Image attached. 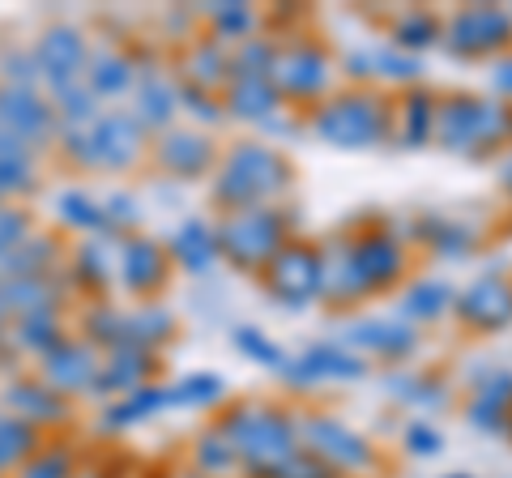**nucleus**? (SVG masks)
I'll return each mask as SVG.
<instances>
[{"label": "nucleus", "instance_id": "10", "mask_svg": "<svg viewBox=\"0 0 512 478\" xmlns=\"http://www.w3.org/2000/svg\"><path fill=\"white\" fill-rule=\"evenodd\" d=\"M440 47L453 60H495L512 52V13L504 5H461L444 18Z\"/></svg>", "mask_w": 512, "mask_h": 478}, {"label": "nucleus", "instance_id": "2", "mask_svg": "<svg viewBox=\"0 0 512 478\" xmlns=\"http://www.w3.org/2000/svg\"><path fill=\"white\" fill-rule=\"evenodd\" d=\"M295 188V158L278 141L239 137L222 150L214 167V205L222 214L252 210V205H282Z\"/></svg>", "mask_w": 512, "mask_h": 478}, {"label": "nucleus", "instance_id": "20", "mask_svg": "<svg viewBox=\"0 0 512 478\" xmlns=\"http://www.w3.org/2000/svg\"><path fill=\"white\" fill-rule=\"evenodd\" d=\"M90 146H94V163L103 167H128L137 163L141 150H146V129L137 124V116H124V111H111L90 129Z\"/></svg>", "mask_w": 512, "mask_h": 478}, {"label": "nucleus", "instance_id": "28", "mask_svg": "<svg viewBox=\"0 0 512 478\" xmlns=\"http://www.w3.org/2000/svg\"><path fill=\"white\" fill-rule=\"evenodd\" d=\"M175 107H180V86L163 73H146L137 86V124L141 129H167Z\"/></svg>", "mask_w": 512, "mask_h": 478}, {"label": "nucleus", "instance_id": "40", "mask_svg": "<svg viewBox=\"0 0 512 478\" xmlns=\"http://www.w3.org/2000/svg\"><path fill=\"white\" fill-rule=\"evenodd\" d=\"M470 397H487V402L512 406V368H487L483 376H474Z\"/></svg>", "mask_w": 512, "mask_h": 478}, {"label": "nucleus", "instance_id": "43", "mask_svg": "<svg viewBox=\"0 0 512 478\" xmlns=\"http://www.w3.org/2000/svg\"><path fill=\"white\" fill-rule=\"evenodd\" d=\"M30 449V427L18 419H0V461H13Z\"/></svg>", "mask_w": 512, "mask_h": 478}, {"label": "nucleus", "instance_id": "12", "mask_svg": "<svg viewBox=\"0 0 512 478\" xmlns=\"http://www.w3.org/2000/svg\"><path fill=\"white\" fill-rule=\"evenodd\" d=\"M453 321L470 338H495L512 329V274L508 269H487V274L457 286Z\"/></svg>", "mask_w": 512, "mask_h": 478}, {"label": "nucleus", "instance_id": "33", "mask_svg": "<svg viewBox=\"0 0 512 478\" xmlns=\"http://www.w3.org/2000/svg\"><path fill=\"white\" fill-rule=\"evenodd\" d=\"M231 342H235V350H239L244 359H252L256 368H269V372H282L286 359H291V350L278 346L261 325H239V329L231 333Z\"/></svg>", "mask_w": 512, "mask_h": 478}, {"label": "nucleus", "instance_id": "23", "mask_svg": "<svg viewBox=\"0 0 512 478\" xmlns=\"http://www.w3.org/2000/svg\"><path fill=\"white\" fill-rule=\"evenodd\" d=\"M440 30H444V18L436 9L427 5H410V9H397L389 18V47H397V52L406 56H423L431 52V47H440Z\"/></svg>", "mask_w": 512, "mask_h": 478}, {"label": "nucleus", "instance_id": "7", "mask_svg": "<svg viewBox=\"0 0 512 478\" xmlns=\"http://www.w3.org/2000/svg\"><path fill=\"white\" fill-rule=\"evenodd\" d=\"M269 77H274L286 107L308 116L312 107H320L338 90V52H333L325 39L291 35L286 43H278V60H274V73Z\"/></svg>", "mask_w": 512, "mask_h": 478}, {"label": "nucleus", "instance_id": "9", "mask_svg": "<svg viewBox=\"0 0 512 478\" xmlns=\"http://www.w3.org/2000/svg\"><path fill=\"white\" fill-rule=\"evenodd\" d=\"M261 286L278 308H286L291 316H303L325 295V248H320L316 239L295 235L291 244L261 269Z\"/></svg>", "mask_w": 512, "mask_h": 478}, {"label": "nucleus", "instance_id": "6", "mask_svg": "<svg viewBox=\"0 0 512 478\" xmlns=\"http://www.w3.org/2000/svg\"><path fill=\"white\" fill-rule=\"evenodd\" d=\"M214 235H218V257L231 269L261 274L299 231H295V214L286 205H252V210L222 214Z\"/></svg>", "mask_w": 512, "mask_h": 478}, {"label": "nucleus", "instance_id": "26", "mask_svg": "<svg viewBox=\"0 0 512 478\" xmlns=\"http://www.w3.org/2000/svg\"><path fill=\"white\" fill-rule=\"evenodd\" d=\"M171 257L180 261L188 274H210V269L222 261L218 257V235L205 218H188L171 239Z\"/></svg>", "mask_w": 512, "mask_h": 478}, {"label": "nucleus", "instance_id": "11", "mask_svg": "<svg viewBox=\"0 0 512 478\" xmlns=\"http://www.w3.org/2000/svg\"><path fill=\"white\" fill-rule=\"evenodd\" d=\"M338 342L350 346L355 355H363L367 363H406L423 350V333L397 321L393 312H355L342 321Z\"/></svg>", "mask_w": 512, "mask_h": 478}, {"label": "nucleus", "instance_id": "41", "mask_svg": "<svg viewBox=\"0 0 512 478\" xmlns=\"http://www.w3.org/2000/svg\"><path fill=\"white\" fill-rule=\"evenodd\" d=\"M180 107L192 111V116L205 120V124H222V120H227V111H222V94H205V90L184 86V82H180Z\"/></svg>", "mask_w": 512, "mask_h": 478}, {"label": "nucleus", "instance_id": "30", "mask_svg": "<svg viewBox=\"0 0 512 478\" xmlns=\"http://www.w3.org/2000/svg\"><path fill=\"white\" fill-rule=\"evenodd\" d=\"M0 116H5L9 124V137H35V133H47L52 129V111H47L39 99H30V94L22 90H9L5 99H0Z\"/></svg>", "mask_w": 512, "mask_h": 478}, {"label": "nucleus", "instance_id": "38", "mask_svg": "<svg viewBox=\"0 0 512 478\" xmlns=\"http://www.w3.org/2000/svg\"><path fill=\"white\" fill-rule=\"evenodd\" d=\"M402 449L414 461H436L444 453V432L431 419H410L402 427Z\"/></svg>", "mask_w": 512, "mask_h": 478}, {"label": "nucleus", "instance_id": "22", "mask_svg": "<svg viewBox=\"0 0 512 478\" xmlns=\"http://www.w3.org/2000/svg\"><path fill=\"white\" fill-rule=\"evenodd\" d=\"M39 65H43L47 77H52V86L60 94L73 90V86H82V73H86V39H77V30H52V35L43 39Z\"/></svg>", "mask_w": 512, "mask_h": 478}, {"label": "nucleus", "instance_id": "45", "mask_svg": "<svg viewBox=\"0 0 512 478\" xmlns=\"http://www.w3.org/2000/svg\"><path fill=\"white\" fill-rule=\"evenodd\" d=\"M495 184H500V193L512 201V146L495 158Z\"/></svg>", "mask_w": 512, "mask_h": 478}, {"label": "nucleus", "instance_id": "29", "mask_svg": "<svg viewBox=\"0 0 512 478\" xmlns=\"http://www.w3.org/2000/svg\"><path fill=\"white\" fill-rule=\"evenodd\" d=\"M175 333H180V321L167 308H137L124 316V346H141L150 355L158 346H167Z\"/></svg>", "mask_w": 512, "mask_h": 478}, {"label": "nucleus", "instance_id": "25", "mask_svg": "<svg viewBox=\"0 0 512 478\" xmlns=\"http://www.w3.org/2000/svg\"><path fill=\"white\" fill-rule=\"evenodd\" d=\"M150 376H154V355L150 350H141V346H111V359L99 368V389L103 393H137V389H146L150 385Z\"/></svg>", "mask_w": 512, "mask_h": 478}, {"label": "nucleus", "instance_id": "18", "mask_svg": "<svg viewBox=\"0 0 512 478\" xmlns=\"http://www.w3.org/2000/svg\"><path fill=\"white\" fill-rule=\"evenodd\" d=\"M380 389L393 406L414 410V419H431V414L453 406V397H457L440 372H406V368H393L380 380Z\"/></svg>", "mask_w": 512, "mask_h": 478}, {"label": "nucleus", "instance_id": "27", "mask_svg": "<svg viewBox=\"0 0 512 478\" xmlns=\"http://www.w3.org/2000/svg\"><path fill=\"white\" fill-rule=\"evenodd\" d=\"M47 376H52L56 389H90L99 385V359H94L90 346H52L47 355Z\"/></svg>", "mask_w": 512, "mask_h": 478}, {"label": "nucleus", "instance_id": "1", "mask_svg": "<svg viewBox=\"0 0 512 478\" xmlns=\"http://www.w3.org/2000/svg\"><path fill=\"white\" fill-rule=\"evenodd\" d=\"M320 248H325V295H320V304L333 312H355L380 295H397V286L414 269L410 244L393 227H359L350 235H333Z\"/></svg>", "mask_w": 512, "mask_h": 478}, {"label": "nucleus", "instance_id": "35", "mask_svg": "<svg viewBox=\"0 0 512 478\" xmlns=\"http://www.w3.org/2000/svg\"><path fill=\"white\" fill-rule=\"evenodd\" d=\"M372 73H376V82H393V86H419L423 82V56H406V52H397V47L389 43H380L372 47Z\"/></svg>", "mask_w": 512, "mask_h": 478}, {"label": "nucleus", "instance_id": "14", "mask_svg": "<svg viewBox=\"0 0 512 478\" xmlns=\"http://www.w3.org/2000/svg\"><path fill=\"white\" fill-rule=\"evenodd\" d=\"M406 244H419L427 248V257H436L444 265H461L478 257V248H483V235L470 218L461 214H448V210H419L410 218V239Z\"/></svg>", "mask_w": 512, "mask_h": 478}, {"label": "nucleus", "instance_id": "5", "mask_svg": "<svg viewBox=\"0 0 512 478\" xmlns=\"http://www.w3.org/2000/svg\"><path fill=\"white\" fill-rule=\"evenodd\" d=\"M222 432L235 444L239 470L248 478H269L282 461H291L299 444V410H286L274 402H235L222 414Z\"/></svg>", "mask_w": 512, "mask_h": 478}, {"label": "nucleus", "instance_id": "32", "mask_svg": "<svg viewBox=\"0 0 512 478\" xmlns=\"http://www.w3.org/2000/svg\"><path fill=\"white\" fill-rule=\"evenodd\" d=\"M192 461L201 466L205 478H222V474H235L239 470V453H235V444L227 440V432L214 423L210 432H201L197 436V449H192Z\"/></svg>", "mask_w": 512, "mask_h": 478}, {"label": "nucleus", "instance_id": "17", "mask_svg": "<svg viewBox=\"0 0 512 478\" xmlns=\"http://www.w3.org/2000/svg\"><path fill=\"white\" fill-rule=\"evenodd\" d=\"M436 103L440 90L431 86H406L393 94V141L402 150H427L436 141Z\"/></svg>", "mask_w": 512, "mask_h": 478}, {"label": "nucleus", "instance_id": "3", "mask_svg": "<svg viewBox=\"0 0 512 478\" xmlns=\"http://www.w3.org/2000/svg\"><path fill=\"white\" fill-rule=\"evenodd\" d=\"M303 120L320 146L367 154L393 141V94L384 86H342Z\"/></svg>", "mask_w": 512, "mask_h": 478}, {"label": "nucleus", "instance_id": "21", "mask_svg": "<svg viewBox=\"0 0 512 478\" xmlns=\"http://www.w3.org/2000/svg\"><path fill=\"white\" fill-rule=\"evenodd\" d=\"M116 269H120V278H124V286L133 295H150V291H158V286L167 282L171 257L154 244V239H141L137 235V239H124V244H120Z\"/></svg>", "mask_w": 512, "mask_h": 478}, {"label": "nucleus", "instance_id": "42", "mask_svg": "<svg viewBox=\"0 0 512 478\" xmlns=\"http://www.w3.org/2000/svg\"><path fill=\"white\" fill-rule=\"evenodd\" d=\"M269 478H338V474H333L320 457H312L308 449H299L291 461H282V466L269 474Z\"/></svg>", "mask_w": 512, "mask_h": 478}, {"label": "nucleus", "instance_id": "19", "mask_svg": "<svg viewBox=\"0 0 512 478\" xmlns=\"http://www.w3.org/2000/svg\"><path fill=\"white\" fill-rule=\"evenodd\" d=\"M222 111H227L231 120L265 129V124H274L282 111H291V107H286V99L278 94L274 77H231V86L222 90Z\"/></svg>", "mask_w": 512, "mask_h": 478}, {"label": "nucleus", "instance_id": "4", "mask_svg": "<svg viewBox=\"0 0 512 478\" xmlns=\"http://www.w3.org/2000/svg\"><path fill=\"white\" fill-rule=\"evenodd\" d=\"M436 146L444 154L495 163L512 146V107L495 94L448 90L436 103Z\"/></svg>", "mask_w": 512, "mask_h": 478}, {"label": "nucleus", "instance_id": "31", "mask_svg": "<svg viewBox=\"0 0 512 478\" xmlns=\"http://www.w3.org/2000/svg\"><path fill=\"white\" fill-rule=\"evenodd\" d=\"M227 397V380L218 372H192L180 376L175 385H167V406H192V410H210Z\"/></svg>", "mask_w": 512, "mask_h": 478}, {"label": "nucleus", "instance_id": "15", "mask_svg": "<svg viewBox=\"0 0 512 478\" xmlns=\"http://www.w3.org/2000/svg\"><path fill=\"white\" fill-rule=\"evenodd\" d=\"M457 304V282L444 278V274H410L393 295V316L406 321L414 329H431L453 316Z\"/></svg>", "mask_w": 512, "mask_h": 478}, {"label": "nucleus", "instance_id": "39", "mask_svg": "<svg viewBox=\"0 0 512 478\" xmlns=\"http://www.w3.org/2000/svg\"><path fill=\"white\" fill-rule=\"evenodd\" d=\"M466 423L474 427L478 436H495V440H504V427H508V406H500V402H487V397H466Z\"/></svg>", "mask_w": 512, "mask_h": 478}, {"label": "nucleus", "instance_id": "47", "mask_svg": "<svg viewBox=\"0 0 512 478\" xmlns=\"http://www.w3.org/2000/svg\"><path fill=\"white\" fill-rule=\"evenodd\" d=\"M444 478H474V474H466V470H453V474H444Z\"/></svg>", "mask_w": 512, "mask_h": 478}, {"label": "nucleus", "instance_id": "36", "mask_svg": "<svg viewBox=\"0 0 512 478\" xmlns=\"http://www.w3.org/2000/svg\"><path fill=\"white\" fill-rule=\"evenodd\" d=\"M210 26H214V35L210 39H218L222 47H239L244 39H252L256 30H261V13H256L252 5H218L214 13H210Z\"/></svg>", "mask_w": 512, "mask_h": 478}, {"label": "nucleus", "instance_id": "24", "mask_svg": "<svg viewBox=\"0 0 512 478\" xmlns=\"http://www.w3.org/2000/svg\"><path fill=\"white\" fill-rule=\"evenodd\" d=\"M231 77V47H222L218 39H201L184 60V86H197L205 94H222Z\"/></svg>", "mask_w": 512, "mask_h": 478}, {"label": "nucleus", "instance_id": "34", "mask_svg": "<svg viewBox=\"0 0 512 478\" xmlns=\"http://www.w3.org/2000/svg\"><path fill=\"white\" fill-rule=\"evenodd\" d=\"M137 69H133V60L128 56H116V52H107V56H99L94 65L86 69V77H90V94L94 99H116V94H124L128 86L137 82L133 77Z\"/></svg>", "mask_w": 512, "mask_h": 478}, {"label": "nucleus", "instance_id": "44", "mask_svg": "<svg viewBox=\"0 0 512 478\" xmlns=\"http://www.w3.org/2000/svg\"><path fill=\"white\" fill-rule=\"evenodd\" d=\"M491 94H495L500 103L512 107V52H504V56L491 60Z\"/></svg>", "mask_w": 512, "mask_h": 478}, {"label": "nucleus", "instance_id": "13", "mask_svg": "<svg viewBox=\"0 0 512 478\" xmlns=\"http://www.w3.org/2000/svg\"><path fill=\"white\" fill-rule=\"evenodd\" d=\"M372 376V363L363 355H355L350 346H342L338 338L329 342H308L299 355L286 359L282 380L291 389H320V385H359V380Z\"/></svg>", "mask_w": 512, "mask_h": 478}, {"label": "nucleus", "instance_id": "46", "mask_svg": "<svg viewBox=\"0 0 512 478\" xmlns=\"http://www.w3.org/2000/svg\"><path fill=\"white\" fill-rule=\"evenodd\" d=\"M504 440L512 444V406H508V427H504Z\"/></svg>", "mask_w": 512, "mask_h": 478}, {"label": "nucleus", "instance_id": "8", "mask_svg": "<svg viewBox=\"0 0 512 478\" xmlns=\"http://www.w3.org/2000/svg\"><path fill=\"white\" fill-rule=\"evenodd\" d=\"M299 444L338 478H372L380 470V449L372 436H363L333 410H299Z\"/></svg>", "mask_w": 512, "mask_h": 478}, {"label": "nucleus", "instance_id": "37", "mask_svg": "<svg viewBox=\"0 0 512 478\" xmlns=\"http://www.w3.org/2000/svg\"><path fill=\"white\" fill-rule=\"evenodd\" d=\"M278 60V39L269 35H252L231 52V73L235 77H269Z\"/></svg>", "mask_w": 512, "mask_h": 478}, {"label": "nucleus", "instance_id": "16", "mask_svg": "<svg viewBox=\"0 0 512 478\" xmlns=\"http://www.w3.org/2000/svg\"><path fill=\"white\" fill-rule=\"evenodd\" d=\"M154 158L167 175H175V180H205V175H214L222 146L201 129H167L158 137Z\"/></svg>", "mask_w": 512, "mask_h": 478}]
</instances>
